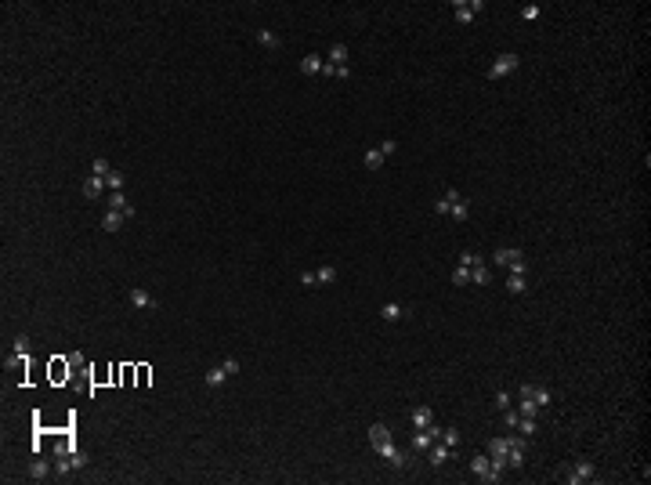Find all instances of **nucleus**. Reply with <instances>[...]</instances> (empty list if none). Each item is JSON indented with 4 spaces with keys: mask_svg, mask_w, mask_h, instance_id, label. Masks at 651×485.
Masks as SVG:
<instances>
[{
    "mask_svg": "<svg viewBox=\"0 0 651 485\" xmlns=\"http://www.w3.org/2000/svg\"><path fill=\"white\" fill-rule=\"evenodd\" d=\"M510 275H525V257H518V261L510 264Z\"/></svg>",
    "mask_w": 651,
    "mask_h": 485,
    "instance_id": "nucleus-39",
    "label": "nucleus"
},
{
    "mask_svg": "<svg viewBox=\"0 0 651 485\" xmlns=\"http://www.w3.org/2000/svg\"><path fill=\"white\" fill-rule=\"evenodd\" d=\"M29 474H33V478H47V464H43V460H36V464L29 467Z\"/></svg>",
    "mask_w": 651,
    "mask_h": 485,
    "instance_id": "nucleus-35",
    "label": "nucleus"
},
{
    "mask_svg": "<svg viewBox=\"0 0 651 485\" xmlns=\"http://www.w3.org/2000/svg\"><path fill=\"white\" fill-rule=\"evenodd\" d=\"M470 471H474L478 478H485V474L492 471V460H488V453H481V456H474V460H470Z\"/></svg>",
    "mask_w": 651,
    "mask_h": 485,
    "instance_id": "nucleus-10",
    "label": "nucleus"
},
{
    "mask_svg": "<svg viewBox=\"0 0 651 485\" xmlns=\"http://www.w3.org/2000/svg\"><path fill=\"white\" fill-rule=\"evenodd\" d=\"M518 420H521V413L507 406V409H503V424H507V427H518Z\"/></svg>",
    "mask_w": 651,
    "mask_h": 485,
    "instance_id": "nucleus-30",
    "label": "nucleus"
},
{
    "mask_svg": "<svg viewBox=\"0 0 651 485\" xmlns=\"http://www.w3.org/2000/svg\"><path fill=\"white\" fill-rule=\"evenodd\" d=\"M369 442H373V453H376V456L391 460L394 446H391V431H387L384 424H373V427H369Z\"/></svg>",
    "mask_w": 651,
    "mask_h": 485,
    "instance_id": "nucleus-1",
    "label": "nucleus"
},
{
    "mask_svg": "<svg viewBox=\"0 0 651 485\" xmlns=\"http://www.w3.org/2000/svg\"><path fill=\"white\" fill-rule=\"evenodd\" d=\"M518 431H521L525 438H532V434H535V416H521V420H518Z\"/></svg>",
    "mask_w": 651,
    "mask_h": 485,
    "instance_id": "nucleus-24",
    "label": "nucleus"
},
{
    "mask_svg": "<svg viewBox=\"0 0 651 485\" xmlns=\"http://www.w3.org/2000/svg\"><path fill=\"white\" fill-rule=\"evenodd\" d=\"M105 188H109V185H105V178H98V174H91V178L83 181V196H87V200H98Z\"/></svg>",
    "mask_w": 651,
    "mask_h": 485,
    "instance_id": "nucleus-7",
    "label": "nucleus"
},
{
    "mask_svg": "<svg viewBox=\"0 0 651 485\" xmlns=\"http://www.w3.org/2000/svg\"><path fill=\"white\" fill-rule=\"evenodd\" d=\"M315 279H319L322 286H329V282L336 279V268H329V264H326V268H319V272H315Z\"/></svg>",
    "mask_w": 651,
    "mask_h": 485,
    "instance_id": "nucleus-28",
    "label": "nucleus"
},
{
    "mask_svg": "<svg viewBox=\"0 0 651 485\" xmlns=\"http://www.w3.org/2000/svg\"><path fill=\"white\" fill-rule=\"evenodd\" d=\"M91 384H94V387H102V384H112V373H109V366H102V369H91Z\"/></svg>",
    "mask_w": 651,
    "mask_h": 485,
    "instance_id": "nucleus-17",
    "label": "nucleus"
},
{
    "mask_svg": "<svg viewBox=\"0 0 651 485\" xmlns=\"http://www.w3.org/2000/svg\"><path fill=\"white\" fill-rule=\"evenodd\" d=\"M413 424H416V427H427V424H434V413H431V406H416V409H413Z\"/></svg>",
    "mask_w": 651,
    "mask_h": 485,
    "instance_id": "nucleus-9",
    "label": "nucleus"
},
{
    "mask_svg": "<svg viewBox=\"0 0 651 485\" xmlns=\"http://www.w3.org/2000/svg\"><path fill=\"white\" fill-rule=\"evenodd\" d=\"M109 170H112V167H109V160H102V156H98V160H94V170H91V174H98V178H105Z\"/></svg>",
    "mask_w": 651,
    "mask_h": 485,
    "instance_id": "nucleus-33",
    "label": "nucleus"
},
{
    "mask_svg": "<svg viewBox=\"0 0 651 485\" xmlns=\"http://www.w3.org/2000/svg\"><path fill=\"white\" fill-rule=\"evenodd\" d=\"M518 62H521L518 55H514V51H507V55H499L496 62H492V69H488V76H492V80H499V76H510L514 69H518Z\"/></svg>",
    "mask_w": 651,
    "mask_h": 485,
    "instance_id": "nucleus-3",
    "label": "nucleus"
},
{
    "mask_svg": "<svg viewBox=\"0 0 651 485\" xmlns=\"http://www.w3.org/2000/svg\"><path fill=\"white\" fill-rule=\"evenodd\" d=\"M123 221H127V214L109 207V210H105V217H102V228H105V232H120V228H123Z\"/></svg>",
    "mask_w": 651,
    "mask_h": 485,
    "instance_id": "nucleus-5",
    "label": "nucleus"
},
{
    "mask_svg": "<svg viewBox=\"0 0 651 485\" xmlns=\"http://www.w3.org/2000/svg\"><path fill=\"white\" fill-rule=\"evenodd\" d=\"M257 40H261V47H268V51H275V47H279V36H275V33H268V29H261V33H257Z\"/></svg>",
    "mask_w": 651,
    "mask_h": 485,
    "instance_id": "nucleus-21",
    "label": "nucleus"
},
{
    "mask_svg": "<svg viewBox=\"0 0 651 485\" xmlns=\"http://www.w3.org/2000/svg\"><path fill=\"white\" fill-rule=\"evenodd\" d=\"M322 65H326V62H322V55L311 51V55H304V62H301V73H304V76H319V73H322Z\"/></svg>",
    "mask_w": 651,
    "mask_h": 485,
    "instance_id": "nucleus-6",
    "label": "nucleus"
},
{
    "mask_svg": "<svg viewBox=\"0 0 651 485\" xmlns=\"http://www.w3.org/2000/svg\"><path fill=\"white\" fill-rule=\"evenodd\" d=\"M105 185H109V192H123V174L120 170H109L105 174Z\"/></svg>",
    "mask_w": 651,
    "mask_h": 485,
    "instance_id": "nucleus-19",
    "label": "nucleus"
},
{
    "mask_svg": "<svg viewBox=\"0 0 651 485\" xmlns=\"http://www.w3.org/2000/svg\"><path fill=\"white\" fill-rule=\"evenodd\" d=\"M47 377H51V384H65V380L73 377V362L62 359V355H55V359L47 362Z\"/></svg>",
    "mask_w": 651,
    "mask_h": 485,
    "instance_id": "nucleus-2",
    "label": "nucleus"
},
{
    "mask_svg": "<svg viewBox=\"0 0 651 485\" xmlns=\"http://www.w3.org/2000/svg\"><path fill=\"white\" fill-rule=\"evenodd\" d=\"M301 282H304V286H315L319 279H315V272H304V275H301Z\"/></svg>",
    "mask_w": 651,
    "mask_h": 485,
    "instance_id": "nucleus-46",
    "label": "nucleus"
},
{
    "mask_svg": "<svg viewBox=\"0 0 651 485\" xmlns=\"http://www.w3.org/2000/svg\"><path fill=\"white\" fill-rule=\"evenodd\" d=\"M398 315H402V308H398V304H384V319H387V322H394Z\"/></svg>",
    "mask_w": 651,
    "mask_h": 485,
    "instance_id": "nucleus-36",
    "label": "nucleus"
},
{
    "mask_svg": "<svg viewBox=\"0 0 651 485\" xmlns=\"http://www.w3.org/2000/svg\"><path fill=\"white\" fill-rule=\"evenodd\" d=\"M521 18H525V22H535V18H539V8H535V4H525V8H521Z\"/></svg>",
    "mask_w": 651,
    "mask_h": 485,
    "instance_id": "nucleus-32",
    "label": "nucleus"
},
{
    "mask_svg": "<svg viewBox=\"0 0 651 485\" xmlns=\"http://www.w3.org/2000/svg\"><path fill=\"white\" fill-rule=\"evenodd\" d=\"M427 453H431V464H434V467H441V464H445V460H448V456H453V449H448V446H431Z\"/></svg>",
    "mask_w": 651,
    "mask_h": 485,
    "instance_id": "nucleus-13",
    "label": "nucleus"
},
{
    "mask_svg": "<svg viewBox=\"0 0 651 485\" xmlns=\"http://www.w3.org/2000/svg\"><path fill=\"white\" fill-rule=\"evenodd\" d=\"M518 413H521V416H535V413H539V406L532 402V395H521V402H518Z\"/></svg>",
    "mask_w": 651,
    "mask_h": 485,
    "instance_id": "nucleus-18",
    "label": "nucleus"
},
{
    "mask_svg": "<svg viewBox=\"0 0 651 485\" xmlns=\"http://www.w3.org/2000/svg\"><path fill=\"white\" fill-rule=\"evenodd\" d=\"M329 65H347V43H333L329 47Z\"/></svg>",
    "mask_w": 651,
    "mask_h": 485,
    "instance_id": "nucleus-11",
    "label": "nucleus"
},
{
    "mask_svg": "<svg viewBox=\"0 0 651 485\" xmlns=\"http://www.w3.org/2000/svg\"><path fill=\"white\" fill-rule=\"evenodd\" d=\"M69 362H73V373L83 369V355H80V351H76V355H69Z\"/></svg>",
    "mask_w": 651,
    "mask_h": 485,
    "instance_id": "nucleus-43",
    "label": "nucleus"
},
{
    "mask_svg": "<svg viewBox=\"0 0 651 485\" xmlns=\"http://www.w3.org/2000/svg\"><path fill=\"white\" fill-rule=\"evenodd\" d=\"M130 304H134V308H156V301H152L145 290H130Z\"/></svg>",
    "mask_w": 651,
    "mask_h": 485,
    "instance_id": "nucleus-15",
    "label": "nucleus"
},
{
    "mask_svg": "<svg viewBox=\"0 0 651 485\" xmlns=\"http://www.w3.org/2000/svg\"><path fill=\"white\" fill-rule=\"evenodd\" d=\"M532 402H535V406H539V409H543V406L550 402V391H546L543 384H532Z\"/></svg>",
    "mask_w": 651,
    "mask_h": 485,
    "instance_id": "nucleus-20",
    "label": "nucleus"
},
{
    "mask_svg": "<svg viewBox=\"0 0 651 485\" xmlns=\"http://www.w3.org/2000/svg\"><path fill=\"white\" fill-rule=\"evenodd\" d=\"M448 217H456V221H467V203L460 200V203H453L448 207Z\"/></svg>",
    "mask_w": 651,
    "mask_h": 485,
    "instance_id": "nucleus-29",
    "label": "nucleus"
},
{
    "mask_svg": "<svg viewBox=\"0 0 651 485\" xmlns=\"http://www.w3.org/2000/svg\"><path fill=\"white\" fill-rule=\"evenodd\" d=\"M453 282H456V286H467V282H470V268H467V264H460V268L453 272Z\"/></svg>",
    "mask_w": 651,
    "mask_h": 485,
    "instance_id": "nucleus-27",
    "label": "nucleus"
},
{
    "mask_svg": "<svg viewBox=\"0 0 651 485\" xmlns=\"http://www.w3.org/2000/svg\"><path fill=\"white\" fill-rule=\"evenodd\" d=\"M380 163H384V152H380V149H366V167L376 170Z\"/></svg>",
    "mask_w": 651,
    "mask_h": 485,
    "instance_id": "nucleus-22",
    "label": "nucleus"
},
{
    "mask_svg": "<svg viewBox=\"0 0 651 485\" xmlns=\"http://www.w3.org/2000/svg\"><path fill=\"white\" fill-rule=\"evenodd\" d=\"M15 351H18V355H26V351H29V337H18L15 341Z\"/></svg>",
    "mask_w": 651,
    "mask_h": 485,
    "instance_id": "nucleus-40",
    "label": "nucleus"
},
{
    "mask_svg": "<svg viewBox=\"0 0 651 485\" xmlns=\"http://www.w3.org/2000/svg\"><path fill=\"white\" fill-rule=\"evenodd\" d=\"M109 373H112V384H123V366H120V362H112Z\"/></svg>",
    "mask_w": 651,
    "mask_h": 485,
    "instance_id": "nucleus-37",
    "label": "nucleus"
},
{
    "mask_svg": "<svg viewBox=\"0 0 651 485\" xmlns=\"http://www.w3.org/2000/svg\"><path fill=\"white\" fill-rule=\"evenodd\" d=\"M507 290L510 294H525V275H510L507 279Z\"/></svg>",
    "mask_w": 651,
    "mask_h": 485,
    "instance_id": "nucleus-26",
    "label": "nucleus"
},
{
    "mask_svg": "<svg viewBox=\"0 0 651 485\" xmlns=\"http://www.w3.org/2000/svg\"><path fill=\"white\" fill-rule=\"evenodd\" d=\"M224 377H228V373H224V369L217 366V369H210V373H207V384H221Z\"/></svg>",
    "mask_w": 651,
    "mask_h": 485,
    "instance_id": "nucleus-34",
    "label": "nucleus"
},
{
    "mask_svg": "<svg viewBox=\"0 0 651 485\" xmlns=\"http://www.w3.org/2000/svg\"><path fill=\"white\" fill-rule=\"evenodd\" d=\"M507 406H510V395L499 391V395H496V409H507Z\"/></svg>",
    "mask_w": 651,
    "mask_h": 485,
    "instance_id": "nucleus-44",
    "label": "nucleus"
},
{
    "mask_svg": "<svg viewBox=\"0 0 651 485\" xmlns=\"http://www.w3.org/2000/svg\"><path fill=\"white\" fill-rule=\"evenodd\" d=\"M148 380H152V369L141 362V366H134V384L138 387H148Z\"/></svg>",
    "mask_w": 651,
    "mask_h": 485,
    "instance_id": "nucleus-16",
    "label": "nucleus"
},
{
    "mask_svg": "<svg viewBox=\"0 0 651 485\" xmlns=\"http://www.w3.org/2000/svg\"><path fill=\"white\" fill-rule=\"evenodd\" d=\"M460 264H467V268H474V264H481V257H478V254H470V250H463V254H460Z\"/></svg>",
    "mask_w": 651,
    "mask_h": 485,
    "instance_id": "nucleus-31",
    "label": "nucleus"
},
{
    "mask_svg": "<svg viewBox=\"0 0 651 485\" xmlns=\"http://www.w3.org/2000/svg\"><path fill=\"white\" fill-rule=\"evenodd\" d=\"M441 442H445L448 449L460 446V427H445V431H441Z\"/></svg>",
    "mask_w": 651,
    "mask_h": 485,
    "instance_id": "nucleus-23",
    "label": "nucleus"
},
{
    "mask_svg": "<svg viewBox=\"0 0 651 485\" xmlns=\"http://www.w3.org/2000/svg\"><path fill=\"white\" fill-rule=\"evenodd\" d=\"M127 384H134V366H130V362L123 366V387H127Z\"/></svg>",
    "mask_w": 651,
    "mask_h": 485,
    "instance_id": "nucleus-42",
    "label": "nucleus"
},
{
    "mask_svg": "<svg viewBox=\"0 0 651 485\" xmlns=\"http://www.w3.org/2000/svg\"><path fill=\"white\" fill-rule=\"evenodd\" d=\"M376 149H380V152H384V156H391V152H394V149H398V141H394V138H387V141H384V145H376Z\"/></svg>",
    "mask_w": 651,
    "mask_h": 485,
    "instance_id": "nucleus-38",
    "label": "nucleus"
},
{
    "mask_svg": "<svg viewBox=\"0 0 651 485\" xmlns=\"http://www.w3.org/2000/svg\"><path fill=\"white\" fill-rule=\"evenodd\" d=\"M478 11H481V0H470V4H467V0H460V4H456V18H460V22H470Z\"/></svg>",
    "mask_w": 651,
    "mask_h": 485,
    "instance_id": "nucleus-8",
    "label": "nucleus"
},
{
    "mask_svg": "<svg viewBox=\"0 0 651 485\" xmlns=\"http://www.w3.org/2000/svg\"><path fill=\"white\" fill-rule=\"evenodd\" d=\"M448 207H453V203H448V200H445V196H441V200L434 203V210H438V214H448Z\"/></svg>",
    "mask_w": 651,
    "mask_h": 485,
    "instance_id": "nucleus-45",
    "label": "nucleus"
},
{
    "mask_svg": "<svg viewBox=\"0 0 651 485\" xmlns=\"http://www.w3.org/2000/svg\"><path fill=\"white\" fill-rule=\"evenodd\" d=\"M470 279H474L478 286L492 282V272H488V264H485V261H481V264H474V272H470Z\"/></svg>",
    "mask_w": 651,
    "mask_h": 485,
    "instance_id": "nucleus-14",
    "label": "nucleus"
},
{
    "mask_svg": "<svg viewBox=\"0 0 651 485\" xmlns=\"http://www.w3.org/2000/svg\"><path fill=\"white\" fill-rule=\"evenodd\" d=\"M221 369H224V373H228V377H232V373L239 369V362H235V359H224V362H221Z\"/></svg>",
    "mask_w": 651,
    "mask_h": 485,
    "instance_id": "nucleus-41",
    "label": "nucleus"
},
{
    "mask_svg": "<svg viewBox=\"0 0 651 485\" xmlns=\"http://www.w3.org/2000/svg\"><path fill=\"white\" fill-rule=\"evenodd\" d=\"M590 478H593V464H590V460H579V464L568 471V481H572V485H579V481H590Z\"/></svg>",
    "mask_w": 651,
    "mask_h": 485,
    "instance_id": "nucleus-4",
    "label": "nucleus"
},
{
    "mask_svg": "<svg viewBox=\"0 0 651 485\" xmlns=\"http://www.w3.org/2000/svg\"><path fill=\"white\" fill-rule=\"evenodd\" d=\"M518 257H525V254L521 250H496V264H499V268H510Z\"/></svg>",
    "mask_w": 651,
    "mask_h": 485,
    "instance_id": "nucleus-12",
    "label": "nucleus"
},
{
    "mask_svg": "<svg viewBox=\"0 0 651 485\" xmlns=\"http://www.w3.org/2000/svg\"><path fill=\"white\" fill-rule=\"evenodd\" d=\"M387 464H391L394 471H402V467L409 464V453H402V449H394V453H391V460H387Z\"/></svg>",
    "mask_w": 651,
    "mask_h": 485,
    "instance_id": "nucleus-25",
    "label": "nucleus"
}]
</instances>
